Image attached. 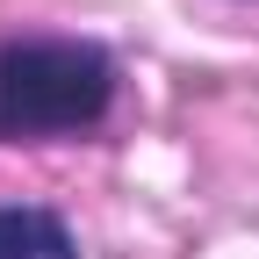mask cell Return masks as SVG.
Here are the masks:
<instances>
[{
	"label": "cell",
	"mask_w": 259,
	"mask_h": 259,
	"mask_svg": "<svg viewBox=\"0 0 259 259\" xmlns=\"http://www.w3.org/2000/svg\"><path fill=\"white\" fill-rule=\"evenodd\" d=\"M115 108V58L87 36H8L0 44V144L79 137Z\"/></svg>",
	"instance_id": "6da1fadb"
},
{
	"label": "cell",
	"mask_w": 259,
	"mask_h": 259,
	"mask_svg": "<svg viewBox=\"0 0 259 259\" xmlns=\"http://www.w3.org/2000/svg\"><path fill=\"white\" fill-rule=\"evenodd\" d=\"M0 259H79V245H72V231H65V216L8 202L0 209Z\"/></svg>",
	"instance_id": "7a4b0ae2"
}]
</instances>
